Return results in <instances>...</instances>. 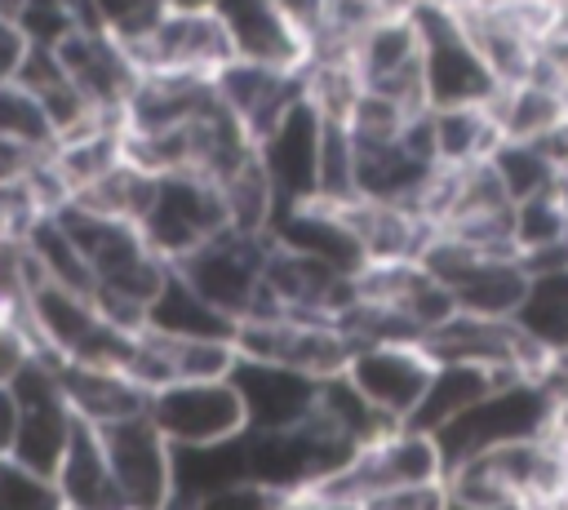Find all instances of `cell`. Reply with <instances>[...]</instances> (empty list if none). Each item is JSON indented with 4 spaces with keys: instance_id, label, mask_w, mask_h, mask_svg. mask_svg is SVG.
<instances>
[{
    "instance_id": "obj_1",
    "label": "cell",
    "mask_w": 568,
    "mask_h": 510,
    "mask_svg": "<svg viewBox=\"0 0 568 510\" xmlns=\"http://www.w3.org/2000/svg\"><path fill=\"white\" fill-rule=\"evenodd\" d=\"M235 355L240 359H262L280 364L293 373H306L315 381L337 377L355 350L342 324L333 319H311V315H284V310H253L235 319Z\"/></svg>"
},
{
    "instance_id": "obj_2",
    "label": "cell",
    "mask_w": 568,
    "mask_h": 510,
    "mask_svg": "<svg viewBox=\"0 0 568 510\" xmlns=\"http://www.w3.org/2000/svg\"><path fill=\"white\" fill-rule=\"evenodd\" d=\"M435 479H444V452H439L435 435H426L417 426H390V430L373 435L368 443H359L346 457V466L320 483V492L333 501H373L382 492L435 483Z\"/></svg>"
},
{
    "instance_id": "obj_3",
    "label": "cell",
    "mask_w": 568,
    "mask_h": 510,
    "mask_svg": "<svg viewBox=\"0 0 568 510\" xmlns=\"http://www.w3.org/2000/svg\"><path fill=\"white\" fill-rule=\"evenodd\" d=\"M555 417V399L546 390L541 377H506L497 381L479 404H470L462 417H453L448 426L435 430V443L444 452V466L510 439H528V435H546Z\"/></svg>"
},
{
    "instance_id": "obj_4",
    "label": "cell",
    "mask_w": 568,
    "mask_h": 510,
    "mask_svg": "<svg viewBox=\"0 0 568 510\" xmlns=\"http://www.w3.org/2000/svg\"><path fill=\"white\" fill-rule=\"evenodd\" d=\"M142 75H191L217 80V71L235 58L213 4H169L160 9L146 40L129 53Z\"/></svg>"
},
{
    "instance_id": "obj_5",
    "label": "cell",
    "mask_w": 568,
    "mask_h": 510,
    "mask_svg": "<svg viewBox=\"0 0 568 510\" xmlns=\"http://www.w3.org/2000/svg\"><path fill=\"white\" fill-rule=\"evenodd\" d=\"M417 35H422V84H426V106H462V102H493L497 80L488 62L479 58L475 40L466 27L426 0L417 13Z\"/></svg>"
},
{
    "instance_id": "obj_6",
    "label": "cell",
    "mask_w": 568,
    "mask_h": 510,
    "mask_svg": "<svg viewBox=\"0 0 568 510\" xmlns=\"http://www.w3.org/2000/svg\"><path fill=\"white\" fill-rule=\"evenodd\" d=\"M138 231L146 244L173 266L217 231H226V208L222 195L209 177L200 173H160L151 186V200L138 217Z\"/></svg>"
},
{
    "instance_id": "obj_7",
    "label": "cell",
    "mask_w": 568,
    "mask_h": 510,
    "mask_svg": "<svg viewBox=\"0 0 568 510\" xmlns=\"http://www.w3.org/2000/svg\"><path fill=\"white\" fill-rule=\"evenodd\" d=\"M262 262H266V235L244 231H217L200 248L173 262V271L222 315L244 319L262 306Z\"/></svg>"
},
{
    "instance_id": "obj_8",
    "label": "cell",
    "mask_w": 568,
    "mask_h": 510,
    "mask_svg": "<svg viewBox=\"0 0 568 510\" xmlns=\"http://www.w3.org/2000/svg\"><path fill=\"white\" fill-rule=\"evenodd\" d=\"M146 417L173 448H195V443H222L248 430L240 390L231 377L217 381H169L151 390Z\"/></svg>"
},
{
    "instance_id": "obj_9",
    "label": "cell",
    "mask_w": 568,
    "mask_h": 510,
    "mask_svg": "<svg viewBox=\"0 0 568 510\" xmlns=\"http://www.w3.org/2000/svg\"><path fill=\"white\" fill-rule=\"evenodd\" d=\"M435 373V355L422 341H359L342 377L386 417L408 426Z\"/></svg>"
},
{
    "instance_id": "obj_10",
    "label": "cell",
    "mask_w": 568,
    "mask_h": 510,
    "mask_svg": "<svg viewBox=\"0 0 568 510\" xmlns=\"http://www.w3.org/2000/svg\"><path fill=\"white\" fill-rule=\"evenodd\" d=\"M9 390L18 399V435H13V452L9 457H18L22 466H31L40 475H53L62 452H67V439L75 430V412L62 399V386L53 377L49 355H36L9 381Z\"/></svg>"
},
{
    "instance_id": "obj_11",
    "label": "cell",
    "mask_w": 568,
    "mask_h": 510,
    "mask_svg": "<svg viewBox=\"0 0 568 510\" xmlns=\"http://www.w3.org/2000/svg\"><path fill=\"white\" fill-rule=\"evenodd\" d=\"M93 430L106 448L129 510H160L173 497V443L155 430V421L146 412H133Z\"/></svg>"
},
{
    "instance_id": "obj_12",
    "label": "cell",
    "mask_w": 568,
    "mask_h": 510,
    "mask_svg": "<svg viewBox=\"0 0 568 510\" xmlns=\"http://www.w3.org/2000/svg\"><path fill=\"white\" fill-rule=\"evenodd\" d=\"M351 62L368 93H382L408 111H426L417 18H390V22L364 27L351 40Z\"/></svg>"
},
{
    "instance_id": "obj_13",
    "label": "cell",
    "mask_w": 568,
    "mask_h": 510,
    "mask_svg": "<svg viewBox=\"0 0 568 510\" xmlns=\"http://www.w3.org/2000/svg\"><path fill=\"white\" fill-rule=\"evenodd\" d=\"M58 62L67 67L71 84L80 89V98L89 102L93 115L102 120H120L124 115V102L138 84V67L133 58L124 53V44H115L106 31L89 27V22H75L58 44H53Z\"/></svg>"
},
{
    "instance_id": "obj_14",
    "label": "cell",
    "mask_w": 568,
    "mask_h": 510,
    "mask_svg": "<svg viewBox=\"0 0 568 510\" xmlns=\"http://www.w3.org/2000/svg\"><path fill=\"white\" fill-rule=\"evenodd\" d=\"M320 133H324V115L302 98L297 106H288L253 142L257 146V164L271 177L280 208L315 200V186H320Z\"/></svg>"
},
{
    "instance_id": "obj_15",
    "label": "cell",
    "mask_w": 568,
    "mask_h": 510,
    "mask_svg": "<svg viewBox=\"0 0 568 510\" xmlns=\"http://www.w3.org/2000/svg\"><path fill=\"white\" fill-rule=\"evenodd\" d=\"M222 106L240 120V129L257 142L288 106H297L306 98V84H302V71H288V67H262V62H240L231 58L217 80H213Z\"/></svg>"
},
{
    "instance_id": "obj_16",
    "label": "cell",
    "mask_w": 568,
    "mask_h": 510,
    "mask_svg": "<svg viewBox=\"0 0 568 510\" xmlns=\"http://www.w3.org/2000/svg\"><path fill=\"white\" fill-rule=\"evenodd\" d=\"M231 386L240 390L248 430L302 426L311 417V408H315V395H320L315 377L280 368V364H262V359H235Z\"/></svg>"
},
{
    "instance_id": "obj_17",
    "label": "cell",
    "mask_w": 568,
    "mask_h": 510,
    "mask_svg": "<svg viewBox=\"0 0 568 510\" xmlns=\"http://www.w3.org/2000/svg\"><path fill=\"white\" fill-rule=\"evenodd\" d=\"M213 9L240 62L288 67V71L306 67V40L293 31V22L280 13L275 0H213Z\"/></svg>"
},
{
    "instance_id": "obj_18",
    "label": "cell",
    "mask_w": 568,
    "mask_h": 510,
    "mask_svg": "<svg viewBox=\"0 0 568 510\" xmlns=\"http://www.w3.org/2000/svg\"><path fill=\"white\" fill-rule=\"evenodd\" d=\"M53 364V377L62 386V399L67 408L89 421V426H111L120 417H133V412H146V390L120 373V368H98V364Z\"/></svg>"
},
{
    "instance_id": "obj_19",
    "label": "cell",
    "mask_w": 568,
    "mask_h": 510,
    "mask_svg": "<svg viewBox=\"0 0 568 510\" xmlns=\"http://www.w3.org/2000/svg\"><path fill=\"white\" fill-rule=\"evenodd\" d=\"M53 483H58L67 510H129L98 430L89 421H80V417H75L67 452H62V461L53 470Z\"/></svg>"
},
{
    "instance_id": "obj_20",
    "label": "cell",
    "mask_w": 568,
    "mask_h": 510,
    "mask_svg": "<svg viewBox=\"0 0 568 510\" xmlns=\"http://www.w3.org/2000/svg\"><path fill=\"white\" fill-rule=\"evenodd\" d=\"M13 80H18V84L36 98V106L44 111V120H49V129H53V142L67 137V133H75V129H84V124H93V120H102V115L89 111V102H84L80 89L71 84L67 67L58 62V53L44 49V44H31V49H27V58H22V67H18Z\"/></svg>"
},
{
    "instance_id": "obj_21",
    "label": "cell",
    "mask_w": 568,
    "mask_h": 510,
    "mask_svg": "<svg viewBox=\"0 0 568 510\" xmlns=\"http://www.w3.org/2000/svg\"><path fill=\"white\" fill-rule=\"evenodd\" d=\"M426 133L435 164H475L493 160L501 146V129L493 102H462V106H426Z\"/></svg>"
},
{
    "instance_id": "obj_22",
    "label": "cell",
    "mask_w": 568,
    "mask_h": 510,
    "mask_svg": "<svg viewBox=\"0 0 568 510\" xmlns=\"http://www.w3.org/2000/svg\"><path fill=\"white\" fill-rule=\"evenodd\" d=\"M142 328L164 333V337H235V319L222 315L217 306H209L173 266L164 275V284L155 288V297L146 302Z\"/></svg>"
},
{
    "instance_id": "obj_23",
    "label": "cell",
    "mask_w": 568,
    "mask_h": 510,
    "mask_svg": "<svg viewBox=\"0 0 568 510\" xmlns=\"http://www.w3.org/2000/svg\"><path fill=\"white\" fill-rule=\"evenodd\" d=\"M497 381H506V377H497V373H488V368H475V364H448V359H444V364H435L430 386H426L417 412L408 417V426L435 435L439 426H448L453 417H462L470 404H479Z\"/></svg>"
},
{
    "instance_id": "obj_24",
    "label": "cell",
    "mask_w": 568,
    "mask_h": 510,
    "mask_svg": "<svg viewBox=\"0 0 568 510\" xmlns=\"http://www.w3.org/2000/svg\"><path fill=\"white\" fill-rule=\"evenodd\" d=\"M515 324L546 355H568V266L528 275V293L515 310Z\"/></svg>"
},
{
    "instance_id": "obj_25",
    "label": "cell",
    "mask_w": 568,
    "mask_h": 510,
    "mask_svg": "<svg viewBox=\"0 0 568 510\" xmlns=\"http://www.w3.org/2000/svg\"><path fill=\"white\" fill-rule=\"evenodd\" d=\"M248 479L244 470V435L222 439V443H195V448H173V492L178 497H204L222 483Z\"/></svg>"
},
{
    "instance_id": "obj_26",
    "label": "cell",
    "mask_w": 568,
    "mask_h": 510,
    "mask_svg": "<svg viewBox=\"0 0 568 510\" xmlns=\"http://www.w3.org/2000/svg\"><path fill=\"white\" fill-rule=\"evenodd\" d=\"M488 164H493V173H497V182H501V191H506L510 204L564 186L559 169L550 164V155H546L537 142H515V137H506V142L493 151Z\"/></svg>"
},
{
    "instance_id": "obj_27",
    "label": "cell",
    "mask_w": 568,
    "mask_h": 510,
    "mask_svg": "<svg viewBox=\"0 0 568 510\" xmlns=\"http://www.w3.org/2000/svg\"><path fill=\"white\" fill-rule=\"evenodd\" d=\"M0 137L22 151H53V129L18 80H0Z\"/></svg>"
},
{
    "instance_id": "obj_28",
    "label": "cell",
    "mask_w": 568,
    "mask_h": 510,
    "mask_svg": "<svg viewBox=\"0 0 568 510\" xmlns=\"http://www.w3.org/2000/svg\"><path fill=\"white\" fill-rule=\"evenodd\" d=\"M0 510H67V501L53 475H40L18 457H0Z\"/></svg>"
},
{
    "instance_id": "obj_29",
    "label": "cell",
    "mask_w": 568,
    "mask_h": 510,
    "mask_svg": "<svg viewBox=\"0 0 568 510\" xmlns=\"http://www.w3.org/2000/svg\"><path fill=\"white\" fill-rule=\"evenodd\" d=\"M275 497L271 488L253 483V479H235V483H222L204 497H186L191 510H275Z\"/></svg>"
},
{
    "instance_id": "obj_30",
    "label": "cell",
    "mask_w": 568,
    "mask_h": 510,
    "mask_svg": "<svg viewBox=\"0 0 568 510\" xmlns=\"http://www.w3.org/2000/svg\"><path fill=\"white\" fill-rule=\"evenodd\" d=\"M36 355H44L36 346V333L27 319H13V315H0V386H9Z\"/></svg>"
},
{
    "instance_id": "obj_31",
    "label": "cell",
    "mask_w": 568,
    "mask_h": 510,
    "mask_svg": "<svg viewBox=\"0 0 568 510\" xmlns=\"http://www.w3.org/2000/svg\"><path fill=\"white\" fill-rule=\"evenodd\" d=\"M280 13L293 22V31L306 40V58L315 44L328 40V27H333V0H275Z\"/></svg>"
},
{
    "instance_id": "obj_32",
    "label": "cell",
    "mask_w": 568,
    "mask_h": 510,
    "mask_svg": "<svg viewBox=\"0 0 568 510\" xmlns=\"http://www.w3.org/2000/svg\"><path fill=\"white\" fill-rule=\"evenodd\" d=\"M364 510H448V488H444V479L395 488V492H382V497L364 501Z\"/></svg>"
},
{
    "instance_id": "obj_33",
    "label": "cell",
    "mask_w": 568,
    "mask_h": 510,
    "mask_svg": "<svg viewBox=\"0 0 568 510\" xmlns=\"http://www.w3.org/2000/svg\"><path fill=\"white\" fill-rule=\"evenodd\" d=\"M27 49H31V40H27V31L18 27V18L0 13V80H13V75H18Z\"/></svg>"
},
{
    "instance_id": "obj_34",
    "label": "cell",
    "mask_w": 568,
    "mask_h": 510,
    "mask_svg": "<svg viewBox=\"0 0 568 510\" xmlns=\"http://www.w3.org/2000/svg\"><path fill=\"white\" fill-rule=\"evenodd\" d=\"M40 155H49V151H40ZM40 155H36V151H22V146H13V142H4V137H0V182L22 177Z\"/></svg>"
},
{
    "instance_id": "obj_35",
    "label": "cell",
    "mask_w": 568,
    "mask_h": 510,
    "mask_svg": "<svg viewBox=\"0 0 568 510\" xmlns=\"http://www.w3.org/2000/svg\"><path fill=\"white\" fill-rule=\"evenodd\" d=\"M13 435H18V399L9 386H0V457L13 452Z\"/></svg>"
},
{
    "instance_id": "obj_36",
    "label": "cell",
    "mask_w": 568,
    "mask_h": 510,
    "mask_svg": "<svg viewBox=\"0 0 568 510\" xmlns=\"http://www.w3.org/2000/svg\"><path fill=\"white\" fill-rule=\"evenodd\" d=\"M275 510H328V497L320 488H297V492H280Z\"/></svg>"
},
{
    "instance_id": "obj_37",
    "label": "cell",
    "mask_w": 568,
    "mask_h": 510,
    "mask_svg": "<svg viewBox=\"0 0 568 510\" xmlns=\"http://www.w3.org/2000/svg\"><path fill=\"white\" fill-rule=\"evenodd\" d=\"M528 510H568V483L546 492V497H537V501H528Z\"/></svg>"
},
{
    "instance_id": "obj_38",
    "label": "cell",
    "mask_w": 568,
    "mask_h": 510,
    "mask_svg": "<svg viewBox=\"0 0 568 510\" xmlns=\"http://www.w3.org/2000/svg\"><path fill=\"white\" fill-rule=\"evenodd\" d=\"M169 4H213V0H169Z\"/></svg>"
},
{
    "instance_id": "obj_39",
    "label": "cell",
    "mask_w": 568,
    "mask_h": 510,
    "mask_svg": "<svg viewBox=\"0 0 568 510\" xmlns=\"http://www.w3.org/2000/svg\"><path fill=\"white\" fill-rule=\"evenodd\" d=\"M550 4H564V0H550Z\"/></svg>"
}]
</instances>
